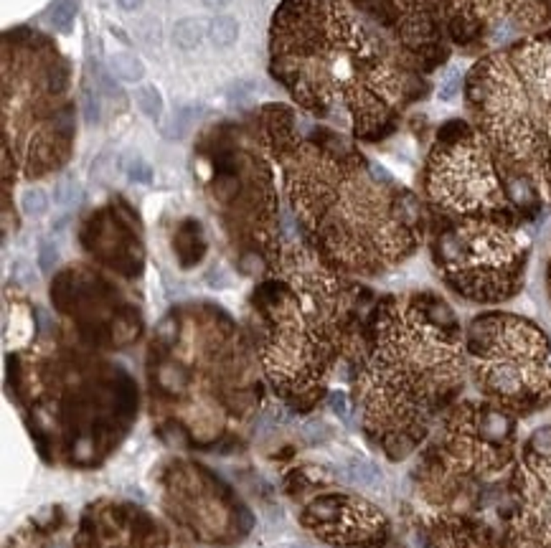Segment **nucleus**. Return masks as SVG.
I'll use <instances>...</instances> for the list:
<instances>
[{
	"mask_svg": "<svg viewBox=\"0 0 551 548\" xmlns=\"http://www.w3.org/2000/svg\"><path fill=\"white\" fill-rule=\"evenodd\" d=\"M272 72L315 115H353L356 133L384 117V102L366 84L379 72L374 41L340 0H282L272 21Z\"/></svg>",
	"mask_w": 551,
	"mask_h": 548,
	"instance_id": "f257e3e1",
	"label": "nucleus"
},
{
	"mask_svg": "<svg viewBox=\"0 0 551 548\" xmlns=\"http://www.w3.org/2000/svg\"><path fill=\"white\" fill-rule=\"evenodd\" d=\"M478 429H480V437L488 442H503L513 432V422H511L508 414H503V411H496V409H488L483 411L478 422Z\"/></svg>",
	"mask_w": 551,
	"mask_h": 548,
	"instance_id": "f03ea898",
	"label": "nucleus"
},
{
	"mask_svg": "<svg viewBox=\"0 0 551 548\" xmlns=\"http://www.w3.org/2000/svg\"><path fill=\"white\" fill-rule=\"evenodd\" d=\"M204 36H206V23L199 18H183L173 28V41H176V46L186 48V51L199 46L204 41Z\"/></svg>",
	"mask_w": 551,
	"mask_h": 548,
	"instance_id": "7ed1b4c3",
	"label": "nucleus"
},
{
	"mask_svg": "<svg viewBox=\"0 0 551 548\" xmlns=\"http://www.w3.org/2000/svg\"><path fill=\"white\" fill-rule=\"evenodd\" d=\"M109 67H112V74L122 82H140L145 77V67L143 61L133 54H115L109 59Z\"/></svg>",
	"mask_w": 551,
	"mask_h": 548,
	"instance_id": "20e7f679",
	"label": "nucleus"
},
{
	"mask_svg": "<svg viewBox=\"0 0 551 548\" xmlns=\"http://www.w3.org/2000/svg\"><path fill=\"white\" fill-rule=\"evenodd\" d=\"M348 477H351L356 485H364V488L382 485V472H379V467L364 457H353L351 462H348Z\"/></svg>",
	"mask_w": 551,
	"mask_h": 548,
	"instance_id": "39448f33",
	"label": "nucleus"
},
{
	"mask_svg": "<svg viewBox=\"0 0 551 548\" xmlns=\"http://www.w3.org/2000/svg\"><path fill=\"white\" fill-rule=\"evenodd\" d=\"M208 36L216 46H231L239 36V23L231 16H216L208 23Z\"/></svg>",
	"mask_w": 551,
	"mask_h": 548,
	"instance_id": "423d86ee",
	"label": "nucleus"
},
{
	"mask_svg": "<svg viewBox=\"0 0 551 548\" xmlns=\"http://www.w3.org/2000/svg\"><path fill=\"white\" fill-rule=\"evenodd\" d=\"M138 104L148 117H152V120L160 117V112H163V96H160V91H157L155 86H143V89L138 91Z\"/></svg>",
	"mask_w": 551,
	"mask_h": 548,
	"instance_id": "0eeeda50",
	"label": "nucleus"
},
{
	"mask_svg": "<svg viewBox=\"0 0 551 548\" xmlns=\"http://www.w3.org/2000/svg\"><path fill=\"white\" fill-rule=\"evenodd\" d=\"M21 206H23V213H28V216H43L46 208H49V198H46V193L41 188H28L23 193V198H21Z\"/></svg>",
	"mask_w": 551,
	"mask_h": 548,
	"instance_id": "6e6552de",
	"label": "nucleus"
},
{
	"mask_svg": "<svg viewBox=\"0 0 551 548\" xmlns=\"http://www.w3.org/2000/svg\"><path fill=\"white\" fill-rule=\"evenodd\" d=\"M54 198L59 206H77L79 198H82V188H79V183L74 178H61L56 183Z\"/></svg>",
	"mask_w": 551,
	"mask_h": 548,
	"instance_id": "1a4fd4ad",
	"label": "nucleus"
},
{
	"mask_svg": "<svg viewBox=\"0 0 551 548\" xmlns=\"http://www.w3.org/2000/svg\"><path fill=\"white\" fill-rule=\"evenodd\" d=\"M74 16H77L74 0H59L54 6V11H51V23H54L59 30H69L74 23Z\"/></svg>",
	"mask_w": 551,
	"mask_h": 548,
	"instance_id": "9d476101",
	"label": "nucleus"
},
{
	"mask_svg": "<svg viewBox=\"0 0 551 548\" xmlns=\"http://www.w3.org/2000/svg\"><path fill=\"white\" fill-rule=\"evenodd\" d=\"M188 381V374L181 366H163L157 371V384L163 388H183Z\"/></svg>",
	"mask_w": 551,
	"mask_h": 548,
	"instance_id": "9b49d317",
	"label": "nucleus"
},
{
	"mask_svg": "<svg viewBox=\"0 0 551 548\" xmlns=\"http://www.w3.org/2000/svg\"><path fill=\"white\" fill-rule=\"evenodd\" d=\"M528 449L539 457H551V427H541L531 434L528 440Z\"/></svg>",
	"mask_w": 551,
	"mask_h": 548,
	"instance_id": "f8f14e48",
	"label": "nucleus"
},
{
	"mask_svg": "<svg viewBox=\"0 0 551 548\" xmlns=\"http://www.w3.org/2000/svg\"><path fill=\"white\" fill-rule=\"evenodd\" d=\"M56 262H59V249H56V244L43 241L41 249H38V264H41V269L46 272V274H51Z\"/></svg>",
	"mask_w": 551,
	"mask_h": 548,
	"instance_id": "ddd939ff",
	"label": "nucleus"
},
{
	"mask_svg": "<svg viewBox=\"0 0 551 548\" xmlns=\"http://www.w3.org/2000/svg\"><path fill=\"white\" fill-rule=\"evenodd\" d=\"M255 91H257V86L255 84H249V82H239L236 86H231V91H229V102L231 104H236V107H244V104L255 96Z\"/></svg>",
	"mask_w": 551,
	"mask_h": 548,
	"instance_id": "4468645a",
	"label": "nucleus"
},
{
	"mask_svg": "<svg viewBox=\"0 0 551 548\" xmlns=\"http://www.w3.org/2000/svg\"><path fill=\"white\" fill-rule=\"evenodd\" d=\"M13 279H16L21 287H30V284L36 282V272H33V267H30L26 259H18L13 264Z\"/></svg>",
	"mask_w": 551,
	"mask_h": 548,
	"instance_id": "2eb2a0df",
	"label": "nucleus"
},
{
	"mask_svg": "<svg viewBox=\"0 0 551 548\" xmlns=\"http://www.w3.org/2000/svg\"><path fill=\"white\" fill-rule=\"evenodd\" d=\"M155 337L160 340V343L170 345V343H176V337H178V323L173 318H165L160 325L155 328Z\"/></svg>",
	"mask_w": 551,
	"mask_h": 548,
	"instance_id": "dca6fc26",
	"label": "nucleus"
},
{
	"mask_svg": "<svg viewBox=\"0 0 551 548\" xmlns=\"http://www.w3.org/2000/svg\"><path fill=\"white\" fill-rule=\"evenodd\" d=\"M130 178H133V181H140V183H150L152 181L150 165H148L143 157H135L133 165H130Z\"/></svg>",
	"mask_w": 551,
	"mask_h": 548,
	"instance_id": "f3484780",
	"label": "nucleus"
},
{
	"mask_svg": "<svg viewBox=\"0 0 551 548\" xmlns=\"http://www.w3.org/2000/svg\"><path fill=\"white\" fill-rule=\"evenodd\" d=\"M330 409L340 416V419H348L351 416V406H348V396L343 391H333L330 393Z\"/></svg>",
	"mask_w": 551,
	"mask_h": 548,
	"instance_id": "a211bd4d",
	"label": "nucleus"
},
{
	"mask_svg": "<svg viewBox=\"0 0 551 548\" xmlns=\"http://www.w3.org/2000/svg\"><path fill=\"white\" fill-rule=\"evenodd\" d=\"M457 91H460V72H450V77L445 79L443 89H440V96L450 102V99H455Z\"/></svg>",
	"mask_w": 551,
	"mask_h": 548,
	"instance_id": "6ab92c4d",
	"label": "nucleus"
},
{
	"mask_svg": "<svg viewBox=\"0 0 551 548\" xmlns=\"http://www.w3.org/2000/svg\"><path fill=\"white\" fill-rule=\"evenodd\" d=\"M97 79H99V86H102V89L107 91L109 96H122L120 86H117L115 82H112V79H109V77H107V74H104V72H99V77H97Z\"/></svg>",
	"mask_w": 551,
	"mask_h": 548,
	"instance_id": "aec40b11",
	"label": "nucleus"
},
{
	"mask_svg": "<svg viewBox=\"0 0 551 548\" xmlns=\"http://www.w3.org/2000/svg\"><path fill=\"white\" fill-rule=\"evenodd\" d=\"M84 117H87V122H97L99 120V107L94 104V99H91L89 94L84 96Z\"/></svg>",
	"mask_w": 551,
	"mask_h": 548,
	"instance_id": "412c9836",
	"label": "nucleus"
},
{
	"mask_svg": "<svg viewBox=\"0 0 551 548\" xmlns=\"http://www.w3.org/2000/svg\"><path fill=\"white\" fill-rule=\"evenodd\" d=\"M117 3H120L122 11H138L143 6V0H117Z\"/></svg>",
	"mask_w": 551,
	"mask_h": 548,
	"instance_id": "4be33fe9",
	"label": "nucleus"
},
{
	"mask_svg": "<svg viewBox=\"0 0 551 548\" xmlns=\"http://www.w3.org/2000/svg\"><path fill=\"white\" fill-rule=\"evenodd\" d=\"M231 0H204V6L206 8H213V11H218V8H224V6H229Z\"/></svg>",
	"mask_w": 551,
	"mask_h": 548,
	"instance_id": "5701e85b",
	"label": "nucleus"
}]
</instances>
